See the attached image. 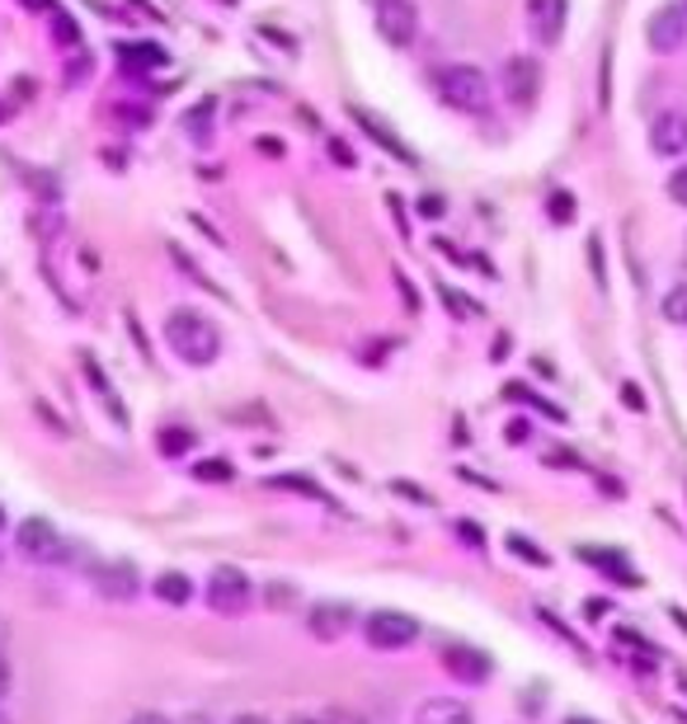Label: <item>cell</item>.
<instances>
[{"mask_svg": "<svg viewBox=\"0 0 687 724\" xmlns=\"http://www.w3.org/2000/svg\"><path fill=\"white\" fill-rule=\"evenodd\" d=\"M165 343H170V353L179 362H189V367H212L217 353H222V335H217V325L202 316V311H170Z\"/></svg>", "mask_w": 687, "mask_h": 724, "instance_id": "obj_1", "label": "cell"}, {"mask_svg": "<svg viewBox=\"0 0 687 724\" xmlns=\"http://www.w3.org/2000/svg\"><path fill=\"white\" fill-rule=\"evenodd\" d=\"M439 94H443L447 108H457V114H486L490 108V75L480 67L457 61V67L439 71Z\"/></svg>", "mask_w": 687, "mask_h": 724, "instance_id": "obj_2", "label": "cell"}, {"mask_svg": "<svg viewBox=\"0 0 687 724\" xmlns=\"http://www.w3.org/2000/svg\"><path fill=\"white\" fill-rule=\"evenodd\" d=\"M208 607L217 617H245V611L255 607V584H249L236 564H222V570H212V579H208Z\"/></svg>", "mask_w": 687, "mask_h": 724, "instance_id": "obj_3", "label": "cell"}, {"mask_svg": "<svg viewBox=\"0 0 687 724\" xmlns=\"http://www.w3.org/2000/svg\"><path fill=\"white\" fill-rule=\"evenodd\" d=\"M363 635L372 650H410V644L419 640V621L410 617V611H372V617H363Z\"/></svg>", "mask_w": 687, "mask_h": 724, "instance_id": "obj_4", "label": "cell"}, {"mask_svg": "<svg viewBox=\"0 0 687 724\" xmlns=\"http://www.w3.org/2000/svg\"><path fill=\"white\" fill-rule=\"evenodd\" d=\"M67 541L57 537V527L48 517H24L20 527H14V550L28 560V564H53V560H67Z\"/></svg>", "mask_w": 687, "mask_h": 724, "instance_id": "obj_5", "label": "cell"}, {"mask_svg": "<svg viewBox=\"0 0 687 724\" xmlns=\"http://www.w3.org/2000/svg\"><path fill=\"white\" fill-rule=\"evenodd\" d=\"M499 85H504V100L513 108H533L537 94H542V61L527 57V52H513L504 61V75H499Z\"/></svg>", "mask_w": 687, "mask_h": 724, "instance_id": "obj_6", "label": "cell"}, {"mask_svg": "<svg viewBox=\"0 0 687 724\" xmlns=\"http://www.w3.org/2000/svg\"><path fill=\"white\" fill-rule=\"evenodd\" d=\"M372 24L392 47H410L419 38V10L415 0H377L372 5Z\"/></svg>", "mask_w": 687, "mask_h": 724, "instance_id": "obj_7", "label": "cell"}, {"mask_svg": "<svg viewBox=\"0 0 687 724\" xmlns=\"http://www.w3.org/2000/svg\"><path fill=\"white\" fill-rule=\"evenodd\" d=\"M645 38L654 52H678V47L687 43V5H664V10H654L650 14V24H645Z\"/></svg>", "mask_w": 687, "mask_h": 724, "instance_id": "obj_8", "label": "cell"}, {"mask_svg": "<svg viewBox=\"0 0 687 724\" xmlns=\"http://www.w3.org/2000/svg\"><path fill=\"white\" fill-rule=\"evenodd\" d=\"M443 673L452 682H462V687H480V682H490V658L471 650V644H447L443 650Z\"/></svg>", "mask_w": 687, "mask_h": 724, "instance_id": "obj_9", "label": "cell"}, {"mask_svg": "<svg viewBox=\"0 0 687 724\" xmlns=\"http://www.w3.org/2000/svg\"><path fill=\"white\" fill-rule=\"evenodd\" d=\"M306 631L311 640H321V644H335L353 631V607L349 603H316L306 611Z\"/></svg>", "mask_w": 687, "mask_h": 724, "instance_id": "obj_10", "label": "cell"}, {"mask_svg": "<svg viewBox=\"0 0 687 724\" xmlns=\"http://www.w3.org/2000/svg\"><path fill=\"white\" fill-rule=\"evenodd\" d=\"M566 20H570V0H527V28H533V38L542 47L560 43Z\"/></svg>", "mask_w": 687, "mask_h": 724, "instance_id": "obj_11", "label": "cell"}, {"mask_svg": "<svg viewBox=\"0 0 687 724\" xmlns=\"http://www.w3.org/2000/svg\"><path fill=\"white\" fill-rule=\"evenodd\" d=\"M650 147H654V155H683L687 151V114L683 108H664V114L650 122Z\"/></svg>", "mask_w": 687, "mask_h": 724, "instance_id": "obj_12", "label": "cell"}, {"mask_svg": "<svg viewBox=\"0 0 687 724\" xmlns=\"http://www.w3.org/2000/svg\"><path fill=\"white\" fill-rule=\"evenodd\" d=\"M95 579H100V593H104V597H118V603H128V597L142 593V574H137L128 560H108V564H100Z\"/></svg>", "mask_w": 687, "mask_h": 724, "instance_id": "obj_13", "label": "cell"}, {"mask_svg": "<svg viewBox=\"0 0 687 724\" xmlns=\"http://www.w3.org/2000/svg\"><path fill=\"white\" fill-rule=\"evenodd\" d=\"M580 556L593 564V570H603L613 584H621V588H640V574L627 564V556L621 550H603V546H580Z\"/></svg>", "mask_w": 687, "mask_h": 724, "instance_id": "obj_14", "label": "cell"}, {"mask_svg": "<svg viewBox=\"0 0 687 724\" xmlns=\"http://www.w3.org/2000/svg\"><path fill=\"white\" fill-rule=\"evenodd\" d=\"M81 372H85V382L95 386V396H100V405L108 409V414H114V423L118 429H128V409H123V400H118V390H114V382H108V376L100 372V362L90 358V353H81Z\"/></svg>", "mask_w": 687, "mask_h": 724, "instance_id": "obj_15", "label": "cell"}, {"mask_svg": "<svg viewBox=\"0 0 687 724\" xmlns=\"http://www.w3.org/2000/svg\"><path fill=\"white\" fill-rule=\"evenodd\" d=\"M349 118H353L372 141H377V147H382L386 155H396V161H410V147H405V141H400L392 128H386V122H382L377 114H368V108H349Z\"/></svg>", "mask_w": 687, "mask_h": 724, "instance_id": "obj_16", "label": "cell"}, {"mask_svg": "<svg viewBox=\"0 0 687 724\" xmlns=\"http://www.w3.org/2000/svg\"><path fill=\"white\" fill-rule=\"evenodd\" d=\"M415 724H476V715L457 697H429L415 711Z\"/></svg>", "mask_w": 687, "mask_h": 724, "instance_id": "obj_17", "label": "cell"}, {"mask_svg": "<svg viewBox=\"0 0 687 724\" xmlns=\"http://www.w3.org/2000/svg\"><path fill=\"white\" fill-rule=\"evenodd\" d=\"M151 593L161 597L165 607H184L194 597V579L189 574H179V570H165V574H155L151 579Z\"/></svg>", "mask_w": 687, "mask_h": 724, "instance_id": "obj_18", "label": "cell"}, {"mask_svg": "<svg viewBox=\"0 0 687 724\" xmlns=\"http://www.w3.org/2000/svg\"><path fill=\"white\" fill-rule=\"evenodd\" d=\"M269 490H288V494H302V499H316L321 509H339V499H330L321 490L316 480H306V476H273L269 480Z\"/></svg>", "mask_w": 687, "mask_h": 724, "instance_id": "obj_19", "label": "cell"}, {"mask_svg": "<svg viewBox=\"0 0 687 724\" xmlns=\"http://www.w3.org/2000/svg\"><path fill=\"white\" fill-rule=\"evenodd\" d=\"M613 640L621 644V650H631V664H636L640 673H654V668H660V650H654V644H645L636 631H617Z\"/></svg>", "mask_w": 687, "mask_h": 724, "instance_id": "obj_20", "label": "cell"}, {"mask_svg": "<svg viewBox=\"0 0 687 724\" xmlns=\"http://www.w3.org/2000/svg\"><path fill=\"white\" fill-rule=\"evenodd\" d=\"M123 52V67L128 71H151V67H165V52L155 43H128V47H118Z\"/></svg>", "mask_w": 687, "mask_h": 724, "instance_id": "obj_21", "label": "cell"}, {"mask_svg": "<svg viewBox=\"0 0 687 724\" xmlns=\"http://www.w3.org/2000/svg\"><path fill=\"white\" fill-rule=\"evenodd\" d=\"M61 226H67V217H61L57 202H38V208H34V235H38V241L53 245L61 235Z\"/></svg>", "mask_w": 687, "mask_h": 724, "instance_id": "obj_22", "label": "cell"}, {"mask_svg": "<svg viewBox=\"0 0 687 724\" xmlns=\"http://www.w3.org/2000/svg\"><path fill=\"white\" fill-rule=\"evenodd\" d=\"M194 480H202V484H231V480H236V466H231L226 456H202V462L194 466Z\"/></svg>", "mask_w": 687, "mask_h": 724, "instance_id": "obj_23", "label": "cell"}, {"mask_svg": "<svg viewBox=\"0 0 687 724\" xmlns=\"http://www.w3.org/2000/svg\"><path fill=\"white\" fill-rule=\"evenodd\" d=\"M664 320L687 329V282H674V288L664 292Z\"/></svg>", "mask_w": 687, "mask_h": 724, "instance_id": "obj_24", "label": "cell"}, {"mask_svg": "<svg viewBox=\"0 0 687 724\" xmlns=\"http://www.w3.org/2000/svg\"><path fill=\"white\" fill-rule=\"evenodd\" d=\"M504 396H509V400H519V405H533V409H542L546 419H566V414H560V409H556V405H546V400L537 396V390H527L523 382H509V386H504Z\"/></svg>", "mask_w": 687, "mask_h": 724, "instance_id": "obj_25", "label": "cell"}, {"mask_svg": "<svg viewBox=\"0 0 687 724\" xmlns=\"http://www.w3.org/2000/svg\"><path fill=\"white\" fill-rule=\"evenodd\" d=\"M155 447H161V456H184V452H194V433L189 429H161Z\"/></svg>", "mask_w": 687, "mask_h": 724, "instance_id": "obj_26", "label": "cell"}, {"mask_svg": "<svg viewBox=\"0 0 687 724\" xmlns=\"http://www.w3.org/2000/svg\"><path fill=\"white\" fill-rule=\"evenodd\" d=\"M439 296H443V306L457 311V320H480V316H486V311H480V306L471 302V296H462L457 288H447V282L439 288Z\"/></svg>", "mask_w": 687, "mask_h": 724, "instance_id": "obj_27", "label": "cell"}, {"mask_svg": "<svg viewBox=\"0 0 687 724\" xmlns=\"http://www.w3.org/2000/svg\"><path fill=\"white\" fill-rule=\"evenodd\" d=\"M208 118H212V100H202L189 118H184V128H189L194 141H208Z\"/></svg>", "mask_w": 687, "mask_h": 724, "instance_id": "obj_28", "label": "cell"}, {"mask_svg": "<svg viewBox=\"0 0 687 724\" xmlns=\"http://www.w3.org/2000/svg\"><path fill=\"white\" fill-rule=\"evenodd\" d=\"M546 212H551V222H574V198L570 194H551V202H546Z\"/></svg>", "mask_w": 687, "mask_h": 724, "instance_id": "obj_29", "label": "cell"}, {"mask_svg": "<svg viewBox=\"0 0 687 724\" xmlns=\"http://www.w3.org/2000/svg\"><path fill=\"white\" fill-rule=\"evenodd\" d=\"M537 621H546V631H556L560 640H566V644H574V650L584 654V640L574 635V631H566V626H560V617H551V611H537Z\"/></svg>", "mask_w": 687, "mask_h": 724, "instance_id": "obj_30", "label": "cell"}, {"mask_svg": "<svg viewBox=\"0 0 687 724\" xmlns=\"http://www.w3.org/2000/svg\"><path fill=\"white\" fill-rule=\"evenodd\" d=\"M48 20H53V34H57V43H81V28H75L71 20H67V14H48Z\"/></svg>", "mask_w": 687, "mask_h": 724, "instance_id": "obj_31", "label": "cell"}, {"mask_svg": "<svg viewBox=\"0 0 687 724\" xmlns=\"http://www.w3.org/2000/svg\"><path fill=\"white\" fill-rule=\"evenodd\" d=\"M509 546H513V556H523V560H533V564H546V550H537L527 537H509Z\"/></svg>", "mask_w": 687, "mask_h": 724, "instance_id": "obj_32", "label": "cell"}, {"mask_svg": "<svg viewBox=\"0 0 687 724\" xmlns=\"http://www.w3.org/2000/svg\"><path fill=\"white\" fill-rule=\"evenodd\" d=\"M316 724H368L363 715H353V711H344V705H330V711H321Z\"/></svg>", "mask_w": 687, "mask_h": 724, "instance_id": "obj_33", "label": "cell"}, {"mask_svg": "<svg viewBox=\"0 0 687 724\" xmlns=\"http://www.w3.org/2000/svg\"><path fill=\"white\" fill-rule=\"evenodd\" d=\"M668 198H674L678 208H687V165H683V170H674V175H668Z\"/></svg>", "mask_w": 687, "mask_h": 724, "instance_id": "obj_34", "label": "cell"}, {"mask_svg": "<svg viewBox=\"0 0 687 724\" xmlns=\"http://www.w3.org/2000/svg\"><path fill=\"white\" fill-rule=\"evenodd\" d=\"M504 437H509V443H513V447H523V443H527V437H533V423H527V419H513V423H509V429H504Z\"/></svg>", "mask_w": 687, "mask_h": 724, "instance_id": "obj_35", "label": "cell"}, {"mask_svg": "<svg viewBox=\"0 0 687 724\" xmlns=\"http://www.w3.org/2000/svg\"><path fill=\"white\" fill-rule=\"evenodd\" d=\"M457 537H462L466 546H471V550H480V546H486V532H480L476 523H457Z\"/></svg>", "mask_w": 687, "mask_h": 724, "instance_id": "obj_36", "label": "cell"}, {"mask_svg": "<svg viewBox=\"0 0 687 724\" xmlns=\"http://www.w3.org/2000/svg\"><path fill=\"white\" fill-rule=\"evenodd\" d=\"M546 466H570V470H584V466H580V456H574V452H560V447L546 452Z\"/></svg>", "mask_w": 687, "mask_h": 724, "instance_id": "obj_37", "label": "cell"}, {"mask_svg": "<svg viewBox=\"0 0 687 724\" xmlns=\"http://www.w3.org/2000/svg\"><path fill=\"white\" fill-rule=\"evenodd\" d=\"M419 212H424V217H433V222H439V217H443V198H424V202H419Z\"/></svg>", "mask_w": 687, "mask_h": 724, "instance_id": "obj_38", "label": "cell"}, {"mask_svg": "<svg viewBox=\"0 0 687 724\" xmlns=\"http://www.w3.org/2000/svg\"><path fill=\"white\" fill-rule=\"evenodd\" d=\"M621 400H627L631 409H645V400H640V386H631V382L621 386Z\"/></svg>", "mask_w": 687, "mask_h": 724, "instance_id": "obj_39", "label": "cell"}, {"mask_svg": "<svg viewBox=\"0 0 687 724\" xmlns=\"http://www.w3.org/2000/svg\"><path fill=\"white\" fill-rule=\"evenodd\" d=\"M330 155H335V161H339V165H353V151H349V147H344V141H330Z\"/></svg>", "mask_w": 687, "mask_h": 724, "instance_id": "obj_40", "label": "cell"}, {"mask_svg": "<svg viewBox=\"0 0 687 724\" xmlns=\"http://www.w3.org/2000/svg\"><path fill=\"white\" fill-rule=\"evenodd\" d=\"M10 697V658H0V701Z\"/></svg>", "mask_w": 687, "mask_h": 724, "instance_id": "obj_41", "label": "cell"}, {"mask_svg": "<svg viewBox=\"0 0 687 724\" xmlns=\"http://www.w3.org/2000/svg\"><path fill=\"white\" fill-rule=\"evenodd\" d=\"M132 724H170L161 711H142V715H132Z\"/></svg>", "mask_w": 687, "mask_h": 724, "instance_id": "obj_42", "label": "cell"}, {"mask_svg": "<svg viewBox=\"0 0 687 724\" xmlns=\"http://www.w3.org/2000/svg\"><path fill=\"white\" fill-rule=\"evenodd\" d=\"M28 10H38V14H57V0H24Z\"/></svg>", "mask_w": 687, "mask_h": 724, "instance_id": "obj_43", "label": "cell"}, {"mask_svg": "<svg viewBox=\"0 0 687 724\" xmlns=\"http://www.w3.org/2000/svg\"><path fill=\"white\" fill-rule=\"evenodd\" d=\"M231 724H269V720H264V715H255V711H245V715H236Z\"/></svg>", "mask_w": 687, "mask_h": 724, "instance_id": "obj_44", "label": "cell"}, {"mask_svg": "<svg viewBox=\"0 0 687 724\" xmlns=\"http://www.w3.org/2000/svg\"><path fill=\"white\" fill-rule=\"evenodd\" d=\"M566 724H603V720H589V715H570Z\"/></svg>", "mask_w": 687, "mask_h": 724, "instance_id": "obj_45", "label": "cell"}, {"mask_svg": "<svg viewBox=\"0 0 687 724\" xmlns=\"http://www.w3.org/2000/svg\"><path fill=\"white\" fill-rule=\"evenodd\" d=\"M184 724H208V720H202V715H194V720H184Z\"/></svg>", "mask_w": 687, "mask_h": 724, "instance_id": "obj_46", "label": "cell"}, {"mask_svg": "<svg viewBox=\"0 0 687 724\" xmlns=\"http://www.w3.org/2000/svg\"><path fill=\"white\" fill-rule=\"evenodd\" d=\"M0 532H5V509H0Z\"/></svg>", "mask_w": 687, "mask_h": 724, "instance_id": "obj_47", "label": "cell"}, {"mask_svg": "<svg viewBox=\"0 0 687 724\" xmlns=\"http://www.w3.org/2000/svg\"><path fill=\"white\" fill-rule=\"evenodd\" d=\"M0 724H10V720H5V715H0Z\"/></svg>", "mask_w": 687, "mask_h": 724, "instance_id": "obj_48", "label": "cell"}, {"mask_svg": "<svg viewBox=\"0 0 687 724\" xmlns=\"http://www.w3.org/2000/svg\"><path fill=\"white\" fill-rule=\"evenodd\" d=\"M226 5H231V0H226Z\"/></svg>", "mask_w": 687, "mask_h": 724, "instance_id": "obj_49", "label": "cell"}]
</instances>
